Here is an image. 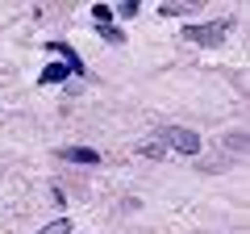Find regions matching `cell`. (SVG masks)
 <instances>
[{"mask_svg":"<svg viewBox=\"0 0 250 234\" xmlns=\"http://www.w3.org/2000/svg\"><path fill=\"white\" fill-rule=\"evenodd\" d=\"M225 34H229V21H208V25H192L188 21L184 25V38L196 46H217V42H225Z\"/></svg>","mask_w":250,"mask_h":234,"instance_id":"6da1fadb","label":"cell"},{"mask_svg":"<svg viewBox=\"0 0 250 234\" xmlns=\"http://www.w3.org/2000/svg\"><path fill=\"white\" fill-rule=\"evenodd\" d=\"M163 138H167L163 146H171V151H179V155H196L200 151V134L196 130H163Z\"/></svg>","mask_w":250,"mask_h":234,"instance_id":"7a4b0ae2","label":"cell"},{"mask_svg":"<svg viewBox=\"0 0 250 234\" xmlns=\"http://www.w3.org/2000/svg\"><path fill=\"white\" fill-rule=\"evenodd\" d=\"M59 159H67V163H88V167H96V163H100V151H92V146H62Z\"/></svg>","mask_w":250,"mask_h":234,"instance_id":"3957f363","label":"cell"},{"mask_svg":"<svg viewBox=\"0 0 250 234\" xmlns=\"http://www.w3.org/2000/svg\"><path fill=\"white\" fill-rule=\"evenodd\" d=\"M67 75H71V67H67V63H50V67H42L38 84H42V88H46V84H62Z\"/></svg>","mask_w":250,"mask_h":234,"instance_id":"277c9868","label":"cell"},{"mask_svg":"<svg viewBox=\"0 0 250 234\" xmlns=\"http://www.w3.org/2000/svg\"><path fill=\"white\" fill-rule=\"evenodd\" d=\"M196 9V4H184V0H171V4H159L163 17H188V13Z\"/></svg>","mask_w":250,"mask_h":234,"instance_id":"5b68a950","label":"cell"},{"mask_svg":"<svg viewBox=\"0 0 250 234\" xmlns=\"http://www.w3.org/2000/svg\"><path fill=\"white\" fill-rule=\"evenodd\" d=\"M117 17H121V21H129V17H138V13H142V4H138V0H121V4H117Z\"/></svg>","mask_w":250,"mask_h":234,"instance_id":"8992f818","label":"cell"},{"mask_svg":"<svg viewBox=\"0 0 250 234\" xmlns=\"http://www.w3.org/2000/svg\"><path fill=\"white\" fill-rule=\"evenodd\" d=\"M92 21L96 25H113V9L108 4H92Z\"/></svg>","mask_w":250,"mask_h":234,"instance_id":"52a82bcc","label":"cell"},{"mask_svg":"<svg viewBox=\"0 0 250 234\" xmlns=\"http://www.w3.org/2000/svg\"><path fill=\"white\" fill-rule=\"evenodd\" d=\"M100 38H104L108 46H121V42H125V34H121L117 25H100Z\"/></svg>","mask_w":250,"mask_h":234,"instance_id":"ba28073f","label":"cell"},{"mask_svg":"<svg viewBox=\"0 0 250 234\" xmlns=\"http://www.w3.org/2000/svg\"><path fill=\"white\" fill-rule=\"evenodd\" d=\"M38 234H71V222L67 217H59V222H50V226H42Z\"/></svg>","mask_w":250,"mask_h":234,"instance_id":"9c48e42d","label":"cell"}]
</instances>
